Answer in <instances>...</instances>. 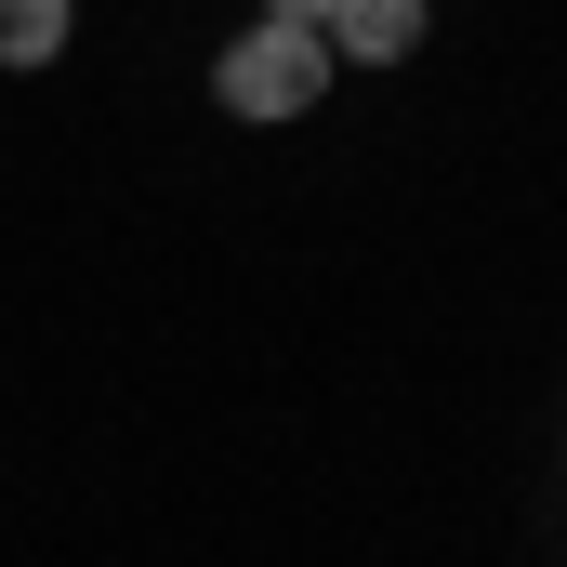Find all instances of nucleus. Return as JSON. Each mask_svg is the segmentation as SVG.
I'll use <instances>...</instances> for the list:
<instances>
[{
	"mask_svg": "<svg viewBox=\"0 0 567 567\" xmlns=\"http://www.w3.org/2000/svg\"><path fill=\"white\" fill-rule=\"evenodd\" d=\"M212 93H225V120H317L330 40H303V27H238V40L212 53Z\"/></svg>",
	"mask_w": 567,
	"mask_h": 567,
	"instance_id": "1",
	"label": "nucleus"
},
{
	"mask_svg": "<svg viewBox=\"0 0 567 567\" xmlns=\"http://www.w3.org/2000/svg\"><path fill=\"white\" fill-rule=\"evenodd\" d=\"M423 0H343V13H330V53H357V66H410V53H423Z\"/></svg>",
	"mask_w": 567,
	"mask_h": 567,
	"instance_id": "2",
	"label": "nucleus"
},
{
	"mask_svg": "<svg viewBox=\"0 0 567 567\" xmlns=\"http://www.w3.org/2000/svg\"><path fill=\"white\" fill-rule=\"evenodd\" d=\"M66 53V0H0V66H53Z\"/></svg>",
	"mask_w": 567,
	"mask_h": 567,
	"instance_id": "3",
	"label": "nucleus"
},
{
	"mask_svg": "<svg viewBox=\"0 0 567 567\" xmlns=\"http://www.w3.org/2000/svg\"><path fill=\"white\" fill-rule=\"evenodd\" d=\"M330 13L343 0H265V27H303V40H330Z\"/></svg>",
	"mask_w": 567,
	"mask_h": 567,
	"instance_id": "4",
	"label": "nucleus"
}]
</instances>
